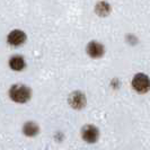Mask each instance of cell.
<instances>
[{
  "label": "cell",
  "instance_id": "9c48e42d",
  "mask_svg": "<svg viewBox=\"0 0 150 150\" xmlns=\"http://www.w3.org/2000/svg\"><path fill=\"white\" fill-rule=\"evenodd\" d=\"M96 13L99 16H103L105 17L111 13V6L107 4V2H98L96 5Z\"/></svg>",
  "mask_w": 150,
  "mask_h": 150
},
{
  "label": "cell",
  "instance_id": "ba28073f",
  "mask_svg": "<svg viewBox=\"0 0 150 150\" xmlns=\"http://www.w3.org/2000/svg\"><path fill=\"white\" fill-rule=\"evenodd\" d=\"M23 131H24L25 135H27V137H34L38 133V127L34 122H27L24 124Z\"/></svg>",
  "mask_w": 150,
  "mask_h": 150
},
{
  "label": "cell",
  "instance_id": "6da1fadb",
  "mask_svg": "<svg viewBox=\"0 0 150 150\" xmlns=\"http://www.w3.org/2000/svg\"><path fill=\"white\" fill-rule=\"evenodd\" d=\"M9 95L16 103H25L30 98V89L24 85H14L9 90Z\"/></svg>",
  "mask_w": 150,
  "mask_h": 150
},
{
  "label": "cell",
  "instance_id": "5b68a950",
  "mask_svg": "<svg viewBox=\"0 0 150 150\" xmlns=\"http://www.w3.org/2000/svg\"><path fill=\"white\" fill-rule=\"evenodd\" d=\"M7 40L9 44L14 45V46H18V45L23 44L26 41V34L23 30H15L11 33H9Z\"/></svg>",
  "mask_w": 150,
  "mask_h": 150
},
{
  "label": "cell",
  "instance_id": "8992f818",
  "mask_svg": "<svg viewBox=\"0 0 150 150\" xmlns=\"http://www.w3.org/2000/svg\"><path fill=\"white\" fill-rule=\"evenodd\" d=\"M105 52L103 44L98 43V42H90L87 45V53L90 58H100L103 57V54Z\"/></svg>",
  "mask_w": 150,
  "mask_h": 150
},
{
  "label": "cell",
  "instance_id": "3957f363",
  "mask_svg": "<svg viewBox=\"0 0 150 150\" xmlns=\"http://www.w3.org/2000/svg\"><path fill=\"white\" fill-rule=\"evenodd\" d=\"M81 135H83V139L88 143H94L98 140V137H99V132L96 127L94 125H86L83 128L81 131Z\"/></svg>",
  "mask_w": 150,
  "mask_h": 150
},
{
  "label": "cell",
  "instance_id": "7a4b0ae2",
  "mask_svg": "<svg viewBox=\"0 0 150 150\" xmlns=\"http://www.w3.org/2000/svg\"><path fill=\"white\" fill-rule=\"evenodd\" d=\"M132 87L135 91L144 94L150 89V79L144 74H137L132 79Z\"/></svg>",
  "mask_w": 150,
  "mask_h": 150
},
{
  "label": "cell",
  "instance_id": "277c9868",
  "mask_svg": "<svg viewBox=\"0 0 150 150\" xmlns=\"http://www.w3.org/2000/svg\"><path fill=\"white\" fill-rule=\"evenodd\" d=\"M69 104L76 110H81L86 105V96L81 91H74L69 96Z\"/></svg>",
  "mask_w": 150,
  "mask_h": 150
},
{
  "label": "cell",
  "instance_id": "52a82bcc",
  "mask_svg": "<svg viewBox=\"0 0 150 150\" xmlns=\"http://www.w3.org/2000/svg\"><path fill=\"white\" fill-rule=\"evenodd\" d=\"M9 66L13 70L15 71H21L25 68V61L23 59L22 57L19 55H15L10 60H9Z\"/></svg>",
  "mask_w": 150,
  "mask_h": 150
}]
</instances>
